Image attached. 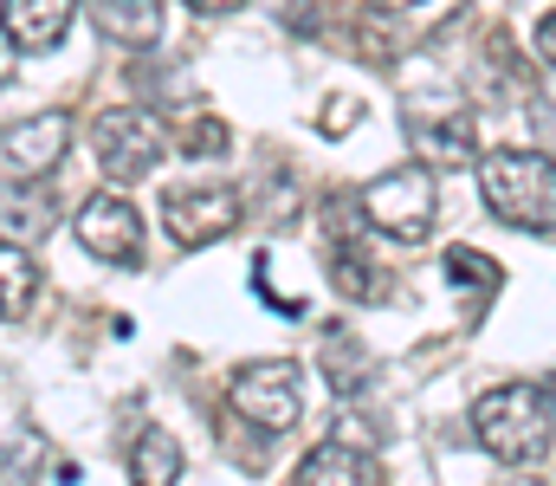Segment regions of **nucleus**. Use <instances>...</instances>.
Masks as SVG:
<instances>
[{
	"mask_svg": "<svg viewBox=\"0 0 556 486\" xmlns=\"http://www.w3.org/2000/svg\"><path fill=\"white\" fill-rule=\"evenodd\" d=\"M472 435L492 461L531 468L556 448V389L538 383H498L472 402Z\"/></svg>",
	"mask_w": 556,
	"mask_h": 486,
	"instance_id": "nucleus-1",
	"label": "nucleus"
},
{
	"mask_svg": "<svg viewBox=\"0 0 556 486\" xmlns=\"http://www.w3.org/2000/svg\"><path fill=\"white\" fill-rule=\"evenodd\" d=\"M479 201L505 227L556 234V162L544 150H492V157H479Z\"/></svg>",
	"mask_w": 556,
	"mask_h": 486,
	"instance_id": "nucleus-2",
	"label": "nucleus"
},
{
	"mask_svg": "<svg viewBox=\"0 0 556 486\" xmlns=\"http://www.w3.org/2000/svg\"><path fill=\"white\" fill-rule=\"evenodd\" d=\"M402 124H408V144L420 150V162H440V169H479V144H472V104L459 91H408L402 98Z\"/></svg>",
	"mask_w": 556,
	"mask_h": 486,
	"instance_id": "nucleus-3",
	"label": "nucleus"
},
{
	"mask_svg": "<svg viewBox=\"0 0 556 486\" xmlns=\"http://www.w3.org/2000/svg\"><path fill=\"white\" fill-rule=\"evenodd\" d=\"M363 221L376 227V234H389V240H427L433 234V175H427V162H402V169H389V175H376L369 188H363Z\"/></svg>",
	"mask_w": 556,
	"mask_h": 486,
	"instance_id": "nucleus-4",
	"label": "nucleus"
},
{
	"mask_svg": "<svg viewBox=\"0 0 556 486\" xmlns=\"http://www.w3.org/2000/svg\"><path fill=\"white\" fill-rule=\"evenodd\" d=\"M227 402H233L240 422H260V428L273 435V428H291V422L304 415V376H298V363H285V357L240 363L233 383H227Z\"/></svg>",
	"mask_w": 556,
	"mask_h": 486,
	"instance_id": "nucleus-5",
	"label": "nucleus"
},
{
	"mask_svg": "<svg viewBox=\"0 0 556 486\" xmlns=\"http://www.w3.org/2000/svg\"><path fill=\"white\" fill-rule=\"evenodd\" d=\"M162 130H155V117L137 111V104H117V111H104L98 124H91V157L98 169L111 175V182H142L155 162H162Z\"/></svg>",
	"mask_w": 556,
	"mask_h": 486,
	"instance_id": "nucleus-6",
	"label": "nucleus"
},
{
	"mask_svg": "<svg viewBox=\"0 0 556 486\" xmlns=\"http://www.w3.org/2000/svg\"><path fill=\"white\" fill-rule=\"evenodd\" d=\"M162 227H168L175 247H214L220 234L240 227V195L220 188V182H188V188L175 182L162 195Z\"/></svg>",
	"mask_w": 556,
	"mask_h": 486,
	"instance_id": "nucleus-7",
	"label": "nucleus"
},
{
	"mask_svg": "<svg viewBox=\"0 0 556 486\" xmlns=\"http://www.w3.org/2000/svg\"><path fill=\"white\" fill-rule=\"evenodd\" d=\"M72 144V111H39V117H20L7 124V144H0V162H7V182L26 188L39 175H52L59 157Z\"/></svg>",
	"mask_w": 556,
	"mask_h": 486,
	"instance_id": "nucleus-8",
	"label": "nucleus"
},
{
	"mask_svg": "<svg viewBox=\"0 0 556 486\" xmlns=\"http://www.w3.org/2000/svg\"><path fill=\"white\" fill-rule=\"evenodd\" d=\"M78 240L104 260V266H137L142 260V214L124 195H91L78 208Z\"/></svg>",
	"mask_w": 556,
	"mask_h": 486,
	"instance_id": "nucleus-9",
	"label": "nucleus"
},
{
	"mask_svg": "<svg viewBox=\"0 0 556 486\" xmlns=\"http://www.w3.org/2000/svg\"><path fill=\"white\" fill-rule=\"evenodd\" d=\"M85 13L124 52H149L162 39V0H85Z\"/></svg>",
	"mask_w": 556,
	"mask_h": 486,
	"instance_id": "nucleus-10",
	"label": "nucleus"
},
{
	"mask_svg": "<svg viewBox=\"0 0 556 486\" xmlns=\"http://www.w3.org/2000/svg\"><path fill=\"white\" fill-rule=\"evenodd\" d=\"M291 486H382L376 474V461H369V448H350V441H324V448H311L304 461H298V481Z\"/></svg>",
	"mask_w": 556,
	"mask_h": 486,
	"instance_id": "nucleus-11",
	"label": "nucleus"
},
{
	"mask_svg": "<svg viewBox=\"0 0 556 486\" xmlns=\"http://www.w3.org/2000/svg\"><path fill=\"white\" fill-rule=\"evenodd\" d=\"M78 0H7V39L20 52H52L72 26Z\"/></svg>",
	"mask_w": 556,
	"mask_h": 486,
	"instance_id": "nucleus-12",
	"label": "nucleus"
},
{
	"mask_svg": "<svg viewBox=\"0 0 556 486\" xmlns=\"http://www.w3.org/2000/svg\"><path fill=\"white\" fill-rule=\"evenodd\" d=\"M181 481V441L168 428H142L130 448V486H175Z\"/></svg>",
	"mask_w": 556,
	"mask_h": 486,
	"instance_id": "nucleus-13",
	"label": "nucleus"
},
{
	"mask_svg": "<svg viewBox=\"0 0 556 486\" xmlns=\"http://www.w3.org/2000/svg\"><path fill=\"white\" fill-rule=\"evenodd\" d=\"M330 279L343 299H376L382 273L369 266V247H356V234H330Z\"/></svg>",
	"mask_w": 556,
	"mask_h": 486,
	"instance_id": "nucleus-14",
	"label": "nucleus"
},
{
	"mask_svg": "<svg viewBox=\"0 0 556 486\" xmlns=\"http://www.w3.org/2000/svg\"><path fill=\"white\" fill-rule=\"evenodd\" d=\"M317 363H324V383H330L337 396H356V389H363V376H369V350H363L350 331H324Z\"/></svg>",
	"mask_w": 556,
	"mask_h": 486,
	"instance_id": "nucleus-15",
	"label": "nucleus"
},
{
	"mask_svg": "<svg viewBox=\"0 0 556 486\" xmlns=\"http://www.w3.org/2000/svg\"><path fill=\"white\" fill-rule=\"evenodd\" d=\"M46 221H52V188H33V182L13 188V182H7V247H20V234L33 240Z\"/></svg>",
	"mask_w": 556,
	"mask_h": 486,
	"instance_id": "nucleus-16",
	"label": "nucleus"
},
{
	"mask_svg": "<svg viewBox=\"0 0 556 486\" xmlns=\"http://www.w3.org/2000/svg\"><path fill=\"white\" fill-rule=\"evenodd\" d=\"M446 279H459V286H479V292L492 299L505 273H498L492 260H479V253H466V247H446Z\"/></svg>",
	"mask_w": 556,
	"mask_h": 486,
	"instance_id": "nucleus-17",
	"label": "nucleus"
},
{
	"mask_svg": "<svg viewBox=\"0 0 556 486\" xmlns=\"http://www.w3.org/2000/svg\"><path fill=\"white\" fill-rule=\"evenodd\" d=\"M0 273H7V319H20V312L33 306V286H39V279H33V266H26V253H20V247H7V253H0Z\"/></svg>",
	"mask_w": 556,
	"mask_h": 486,
	"instance_id": "nucleus-18",
	"label": "nucleus"
},
{
	"mask_svg": "<svg viewBox=\"0 0 556 486\" xmlns=\"http://www.w3.org/2000/svg\"><path fill=\"white\" fill-rule=\"evenodd\" d=\"M181 150H188V157H220V150H227V124H220V117L188 124V130H181Z\"/></svg>",
	"mask_w": 556,
	"mask_h": 486,
	"instance_id": "nucleus-19",
	"label": "nucleus"
},
{
	"mask_svg": "<svg viewBox=\"0 0 556 486\" xmlns=\"http://www.w3.org/2000/svg\"><path fill=\"white\" fill-rule=\"evenodd\" d=\"M531 52H538L544 65H556V7L538 20V33H531Z\"/></svg>",
	"mask_w": 556,
	"mask_h": 486,
	"instance_id": "nucleus-20",
	"label": "nucleus"
},
{
	"mask_svg": "<svg viewBox=\"0 0 556 486\" xmlns=\"http://www.w3.org/2000/svg\"><path fill=\"white\" fill-rule=\"evenodd\" d=\"M317 124H324V130H350V124H356V104H324Z\"/></svg>",
	"mask_w": 556,
	"mask_h": 486,
	"instance_id": "nucleus-21",
	"label": "nucleus"
},
{
	"mask_svg": "<svg viewBox=\"0 0 556 486\" xmlns=\"http://www.w3.org/2000/svg\"><path fill=\"white\" fill-rule=\"evenodd\" d=\"M188 7H194V13H240L247 0H188Z\"/></svg>",
	"mask_w": 556,
	"mask_h": 486,
	"instance_id": "nucleus-22",
	"label": "nucleus"
},
{
	"mask_svg": "<svg viewBox=\"0 0 556 486\" xmlns=\"http://www.w3.org/2000/svg\"><path fill=\"white\" fill-rule=\"evenodd\" d=\"M382 13H408V7H420V0H376Z\"/></svg>",
	"mask_w": 556,
	"mask_h": 486,
	"instance_id": "nucleus-23",
	"label": "nucleus"
}]
</instances>
